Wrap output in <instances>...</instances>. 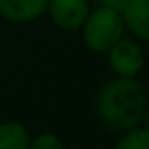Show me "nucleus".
I'll list each match as a JSON object with an SVG mask.
<instances>
[{
    "label": "nucleus",
    "mask_w": 149,
    "mask_h": 149,
    "mask_svg": "<svg viewBox=\"0 0 149 149\" xmlns=\"http://www.w3.org/2000/svg\"><path fill=\"white\" fill-rule=\"evenodd\" d=\"M146 91L134 77H117L108 81L96 98L100 121L113 130L136 128L146 117Z\"/></svg>",
    "instance_id": "nucleus-1"
},
{
    "label": "nucleus",
    "mask_w": 149,
    "mask_h": 149,
    "mask_svg": "<svg viewBox=\"0 0 149 149\" xmlns=\"http://www.w3.org/2000/svg\"><path fill=\"white\" fill-rule=\"evenodd\" d=\"M49 15L53 23L62 30L81 29L83 21L89 15L87 0H47Z\"/></svg>",
    "instance_id": "nucleus-4"
},
{
    "label": "nucleus",
    "mask_w": 149,
    "mask_h": 149,
    "mask_svg": "<svg viewBox=\"0 0 149 149\" xmlns=\"http://www.w3.org/2000/svg\"><path fill=\"white\" fill-rule=\"evenodd\" d=\"M83 42L91 51L104 53L123 38L125 23L119 11L109 6H102L87 15L83 21Z\"/></svg>",
    "instance_id": "nucleus-2"
},
{
    "label": "nucleus",
    "mask_w": 149,
    "mask_h": 149,
    "mask_svg": "<svg viewBox=\"0 0 149 149\" xmlns=\"http://www.w3.org/2000/svg\"><path fill=\"white\" fill-rule=\"evenodd\" d=\"M47 8V0H0V15L13 23L38 19Z\"/></svg>",
    "instance_id": "nucleus-6"
},
{
    "label": "nucleus",
    "mask_w": 149,
    "mask_h": 149,
    "mask_svg": "<svg viewBox=\"0 0 149 149\" xmlns=\"http://www.w3.org/2000/svg\"><path fill=\"white\" fill-rule=\"evenodd\" d=\"M30 136L23 125L2 123L0 125V149H29Z\"/></svg>",
    "instance_id": "nucleus-7"
},
{
    "label": "nucleus",
    "mask_w": 149,
    "mask_h": 149,
    "mask_svg": "<svg viewBox=\"0 0 149 149\" xmlns=\"http://www.w3.org/2000/svg\"><path fill=\"white\" fill-rule=\"evenodd\" d=\"M29 149H64V146L55 134L47 132V134H40L38 138H34L30 142Z\"/></svg>",
    "instance_id": "nucleus-9"
},
{
    "label": "nucleus",
    "mask_w": 149,
    "mask_h": 149,
    "mask_svg": "<svg viewBox=\"0 0 149 149\" xmlns=\"http://www.w3.org/2000/svg\"><path fill=\"white\" fill-rule=\"evenodd\" d=\"M119 15L138 38H149V0H121Z\"/></svg>",
    "instance_id": "nucleus-5"
},
{
    "label": "nucleus",
    "mask_w": 149,
    "mask_h": 149,
    "mask_svg": "<svg viewBox=\"0 0 149 149\" xmlns=\"http://www.w3.org/2000/svg\"><path fill=\"white\" fill-rule=\"evenodd\" d=\"M115 149H149V130L147 128H130L117 142Z\"/></svg>",
    "instance_id": "nucleus-8"
},
{
    "label": "nucleus",
    "mask_w": 149,
    "mask_h": 149,
    "mask_svg": "<svg viewBox=\"0 0 149 149\" xmlns=\"http://www.w3.org/2000/svg\"><path fill=\"white\" fill-rule=\"evenodd\" d=\"M109 64L119 77H134L143 66V51L130 40H119L109 49Z\"/></svg>",
    "instance_id": "nucleus-3"
}]
</instances>
